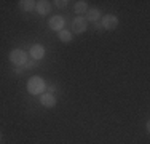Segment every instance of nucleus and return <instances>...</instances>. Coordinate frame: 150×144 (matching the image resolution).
Here are the masks:
<instances>
[{"instance_id":"nucleus-11","label":"nucleus","mask_w":150,"mask_h":144,"mask_svg":"<svg viewBox=\"0 0 150 144\" xmlns=\"http://www.w3.org/2000/svg\"><path fill=\"white\" fill-rule=\"evenodd\" d=\"M58 37H59V40L64 42V43H70V42H72V34H70L69 31H66V29H62V31L58 32Z\"/></svg>"},{"instance_id":"nucleus-15","label":"nucleus","mask_w":150,"mask_h":144,"mask_svg":"<svg viewBox=\"0 0 150 144\" xmlns=\"http://www.w3.org/2000/svg\"><path fill=\"white\" fill-rule=\"evenodd\" d=\"M54 91H56V86H54V85H51V86L48 88V93H51V95H53Z\"/></svg>"},{"instance_id":"nucleus-16","label":"nucleus","mask_w":150,"mask_h":144,"mask_svg":"<svg viewBox=\"0 0 150 144\" xmlns=\"http://www.w3.org/2000/svg\"><path fill=\"white\" fill-rule=\"evenodd\" d=\"M96 29H98V31H101V29H102V24H101V21H98V23H96Z\"/></svg>"},{"instance_id":"nucleus-12","label":"nucleus","mask_w":150,"mask_h":144,"mask_svg":"<svg viewBox=\"0 0 150 144\" xmlns=\"http://www.w3.org/2000/svg\"><path fill=\"white\" fill-rule=\"evenodd\" d=\"M88 11V2L86 0H78L77 3H75V13H86Z\"/></svg>"},{"instance_id":"nucleus-4","label":"nucleus","mask_w":150,"mask_h":144,"mask_svg":"<svg viewBox=\"0 0 150 144\" xmlns=\"http://www.w3.org/2000/svg\"><path fill=\"white\" fill-rule=\"evenodd\" d=\"M101 24L105 31H113V29H117V26H118V18H117L115 14H105V16L102 18Z\"/></svg>"},{"instance_id":"nucleus-17","label":"nucleus","mask_w":150,"mask_h":144,"mask_svg":"<svg viewBox=\"0 0 150 144\" xmlns=\"http://www.w3.org/2000/svg\"><path fill=\"white\" fill-rule=\"evenodd\" d=\"M0 136H2V133H0Z\"/></svg>"},{"instance_id":"nucleus-3","label":"nucleus","mask_w":150,"mask_h":144,"mask_svg":"<svg viewBox=\"0 0 150 144\" xmlns=\"http://www.w3.org/2000/svg\"><path fill=\"white\" fill-rule=\"evenodd\" d=\"M86 29H88V21H86V18L77 16V18L72 21V31L75 32V34H83Z\"/></svg>"},{"instance_id":"nucleus-10","label":"nucleus","mask_w":150,"mask_h":144,"mask_svg":"<svg viewBox=\"0 0 150 144\" xmlns=\"http://www.w3.org/2000/svg\"><path fill=\"white\" fill-rule=\"evenodd\" d=\"M35 3H37V2H34V0H21L19 6L24 10V11H34V10H35Z\"/></svg>"},{"instance_id":"nucleus-9","label":"nucleus","mask_w":150,"mask_h":144,"mask_svg":"<svg viewBox=\"0 0 150 144\" xmlns=\"http://www.w3.org/2000/svg\"><path fill=\"white\" fill-rule=\"evenodd\" d=\"M99 18H101V10H99V8H90V10L86 11V21L98 23Z\"/></svg>"},{"instance_id":"nucleus-2","label":"nucleus","mask_w":150,"mask_h":144,"mask_svg":"<svg viewBox=\"0 0 150 144\" xmlns=\"http://www.w3.org/2000/svg\"><path fill=\"white\" fill-rule=\"evenodd\" d=\"M10 61H11L15 66H24V64L27 63L26 51H23V50H19V48L11 50V51H10Z\"/></svg>"},{"instance_id":"nucleus-14","label":"nucleus","mask_w":150,"mask_h":144,"mask_svg":"<svg viewBox=\"0 0 150 144\" xmlns=\"http://www.w3.org/2000/svg\"><path fill=\"white\" fill-rule=\"evenodd\" d=\"M54 3H56V6H58V8H66L69 2H67V0H56Z\"/></svg>"},{"instance_id":"nucleus-5","label":"nucleus","mask_w":150,"mask_h":144,"mask_svg":"<svg viewBox=\"0 0 150 144\" xmlns=\"http://www.w3.org/2000/svg\"><path fill=\"white\" fill-rule=\"evenodd\" d=\"M48 26L51 31H56V32H59V31H62L64 26H66V19H64L62 16H51V19H50V23H48Z\"/></svg>"},{"instance_id":"nucleus-13","label":"nucleus","mask_w":150,"mask_h":144,"mask_svg":"<svg viewBox=\"0 0 150 144\" xmlns=\"http://www.w3.org/2000/svg\"><path fill=\"white\" fill-rule=\"evenodd\" d=\"M35 64H37V61H34V59H27V63L26 64H24V66H26V67H24V69H27V71H30V69H34V67H35Z\"/></svg>"},{"instance_id":"nucleus-7","label":"nucleus","mask_w":150,"mask_h":144,"mask_svg":"<svg viewBox=\"0 0 150 144\" xmlns=\"http://www.w3.org/2000/svg\"><path fill=\"white\" fill-rule=\"evenodd\" d=\"M40 103H42V106L51 109V107L56 106V98H54V95H51V93H43V95L40 96Z\"/></svg>"},{"instance_id":"nucleus-8","label":"nucleus","mask_w":150,"mask_h":144,"mask_svg":"<svg viewBox=\"0 0 150 144\" xmlns=\"http://www.w3.org/2000/svg\"><path fill=\"white\" fill-rule=\"evenodd\" d=\"M35 10H37L38 14H48L51 11V3L48 0H40V2L35 3Z\"/></svg>"},{"instance_id":"nucleus-6","label":"nucleus","mask_w":150,"mask_h":144,"mask_svg":"<svg viewBox=\"0 0 150 144\" xmlns=\"http://www.w3.org/2000/svg\"><path fill=\"white\" fill-rule=\"evenodd\" d=\"M30 56H32V59L34 61H40V59H43L45 58V48H43V45H32V48H30Z\"/></svg>"},{"instance_id":"nucleus-1","label":"nucleus","mask_w":150,"mask_h":144,"mask_svg":"<svg viewBox=\"0 0 150 144\" xmlns=\"http://www.w3.org/2000/svg\"><path fill=\"white\" fill-rule=\"evenodd\" d=\"M45 80L40 77V75H34V77L29 78V82H27V91L30 93V95H40V93H43L45 90Z\"/></svg>"}]
</instances>
